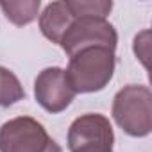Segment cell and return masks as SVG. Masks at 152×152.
<instances>
[{"instance_id": "cell-11", "label": "cell", "mask_w": 152, "mask_h": 152, "mask_svg": "<svg viewBox=\"0 0 152 152\" xmlns=\"http://www.w3.org/2000/svg\"><path fill=\"white\" fill-rule=\"evenodd\" d=\"M148 50H150V31H143L134 38V54L143 63V66H148Z\"/></svg>"}, {"instance_id": "cell-1", "label": "cell", "mask_w": 152, "mask_h": 152, "mask_svg": "<svg viewBox=\"0 0 152 152\" xmlns=\"http://www.w3.org/2000/svg\"><path fill=\"white\" fill-rule=\"evenodd\" d=\"M115 66H116L115 50L95 47L72 56L64 73L75 95L97 93L102 91L111 83Z\"/></svg>"}, {"instance_id": "cell-5", "label": "cell", "mask_w": 152, "mask_h": 152, "mask_svg": "<svg viewBox=\"0 0 152 152\" xmlns=\"http://www.w3.org/2000/svg\"><path fill=\"white\" fill-rule=\"evenodd\" d=\"M113 125L100 113L81 115L68 129L70 152H113Z\"/></svg>"}, {"instance_id": "cell-7", "label": "cell", "mask_w": 152, "mask_h": 152, "mask_svg": "<svg viewBox=\"0 0 152 152\" xmlns=\"http://www.w3.org/2000/svg\"><path fill=\"white\" fill-rule=\"evenodd\" d=\"M73 20H75V16L72 15L70 7L66 6V0H63V2H52L39 15L41 34L48 41L59 45L63 36H64V32L70 29Z\"/></svg>"}, {"instance_id": "cell-2", "label": "cell", "mask_w": 152, "mask_h": 152, "mask_svg": "<svg viewBox=\"0 0 152 152\" xmlns=\"http://www.w3.org/2000/svg\"><path fill=\"white\" fill-rule=\"evenodd\" d=\"M116 125L129 136L143 138L152 131V93L147 86H124L113 99L111 109Z\"/></svg>"}, {"instance_id": "cell-3", "label": "cell", "mask_w": 152, "mask_h": 152, "mask_svg": "<svg viewBox=\"0 0 152 152\" xmlns=\"http://www.w3.org/2000/svg\"><path fill=\"white\" fill-rule=\"evenodd\" d=\"M0 152H63L43 124L31 116H16L0 127Z\"/></svg>"}, {"instance_id": "cell-6", "label": "cell", "mask_w": 152, "mask_h": 152, "mask_svg": "<svg viewBox=\"0 0 152 152\" xmlns=\"http://www.w3.org/2000/svg\"><path fill=\"white\" fill-rule=\"evenodd\" d=\"M34 97L45 111L56 115L72 104L75 91L66 79L64 70L59 66H50L38 73L34 81Z\"/></svg>"}, {"instance_id": "cell-4", "label": "cell", "mask_w": 152, "mask_h": 152, "mask_svg": "<svg viewBox=\"0 0 152 152\" xmlns=\"http://www.w3.org/2000/svg\"><path fill=\"white\" fill-rule=\"evenodd\" d=\"M116 43H118L116 29L107 20L95 16H75L70 29L64 32L59 47L64 50L68 57H72L86 48H95V47L116 50Z\"/></svg>"}, {"instance_id": "cell-10", "label": "cell", "mask_w": 152, "mask_h": 152, "mask_svg": "<svg viewBox=\"0 0 152 152\" xmlns=\"http://www.w3.org/2000/svg\"><path fill=\"white\" fill-rule=\"evenodd\" d=\"M73 16H95V18H107L113 9L111 0H66Z\"/></svg>"}, {"instance_id": "cell-8", "label": "cell", "mask_w": 152, "mask_h": 152, "mask_svg": "<svg viewBox=\"0 0 152 152\" xmlns=\"http://www.w3.org/2000/svg\"><path fill=\"white\" fill-rule=\"evenodd\" d=\"M39 7H41L39 0H9V2L2 0L0 2V9L4 11L6 18L16 27L32 23L38 18Z\"/></svg>"}, {"instance_id": "cell-9", "label": "cell", "mask_w": 152, "mask_h": 152, "mask_svg": "<svg viewBox=\"0 0 152 152\" xmlns=\"http://www.w3.org/2000/svg\"><path fill=\"white\" fill-rule=\"evenodd\" d=\"M25 99V90L18 77L7 68L0 66V107H9Z\"/></svg>"}]
</instances>
